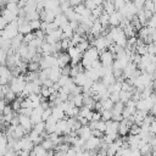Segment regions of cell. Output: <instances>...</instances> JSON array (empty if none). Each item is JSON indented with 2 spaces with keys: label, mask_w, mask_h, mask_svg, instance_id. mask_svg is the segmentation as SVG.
Segmentation results:
<instances>
[{
  "label": "cell",
  "mask_w": 156,
  "mask_h": 156,
  "mask_svg": "<svg viewBox=\"0 0 156 156\" xmlns=\"http://www.w3.org/2000/svg\"><path fill=\"white\" fill-rule=\"evenodd\" d=\"M26 84H27V82H26V79H24V76L21 74V76H18V77H16V78H12V80L10 82V87H9V88H10L16 95H21V93L23 91Z\"/></svg>",
  "instance_id": "obj_1"
},
{
  "label": "cell",
  "mask_w": 156,
  "mask_h": 156,
  "mask_svg": "<svg viewBox=\"0 0 156 156\" xmlns=\"http://www.w3.org/2000/svg\"><path fill=\"white\" fill-rule=\"evenodd\" d=\"M17 34H18V24H17V20L13 21V22H11V23H9V24L6 26V28L0 33V35H1L2 38L7 39V40L13 39Z\"/></svg>",
  "instance_id": "obj_2"
},
{
  "label": "cell",
  "mask_w": 156,
  "mask_h": 156,
  "mask_svg": "<svg viewBox=\"0 0 156 156\" xmlns=\"http://www.w3.org/2000/svg\"><path fill=\"white\" fill-rule=\"evenodd\" d=\"M113 58H115V56L108 50H105V51L100 52V56H99V61L101 62L102 67H110V66H112V63L115 61Z\"/></svg>",
  "instance_id": "obj_3"
},
{
  "label": "cell",
  "mask_w": 156,
  "mask_h": 156,
  "mask_svg": "<svg viewBox=\"0 0 156 156\" xmlns=\"http://www.w3.org/2000/svg\"><path fill=\"white\" fill-rule=\"evenodd\" d=\"M77 136L80 138V139H83L84 141H87L91 136V129L89 128V126L88 124L87 126H82L78 129V132H77Z\"/></svg>",
  "instance_id": "obj_4"
},
{
  "label": "cell",
  "mask_w": 156,
  "mask_h": 156,
  "mask_svg": "<svg viewBox=\"0 0 156 156\" xmlns=\"http://www.w3.org/2000/svg\"><path fill=\"white\" fill-rule=\"evenodd\" d=\"M61 77V68L57 66H54L49 69V79L54 83H57L58 78Z\"/></svg>",
  "instance_id": "obj_5"
},
{
  "label": "cell",
  "mask_w": 156,
  "mask_h": 156,
  "mask_svg": "<svg viewBox=\"0 0 156 156\" xmlns=\"http://www.w3.org/2000/svg\"><path fill=\"white\" fill-rule=\"evenodd\" d=\"M122 18H123V17L121 16V13H119L118 11H116V12H113L112 15H110L108 24H110L111 27H119V23H121Z\"/></svg>",
  "instance_id": "obj_6"
},
{
  "label": "cell",
  "mask_w": 156,
  "mask_h": 156,
  "mask_svg": "<svg viewBox=\"0 0 156 156\" xmlns=\"http://www.w3.org/2000/svg\"><path fill=\"white\" fill-rule=\"evenodd\" d=\"M0 78H6V79H9V82H11L13 78L11 74V69L6 66H0Z\"/></svg>",
  "instance_id": "obj_7"
},
{
  "label": "cell",
  "mask_w": 156,
  "mask_h": 156,
  "mask_svg": "<svg viewBox=\"0 0 156 156\" xmlns=\"http://www.w3.org/2000/svg\"><path fill=\"white\" fill-rule=\"evenodd\" d=\"M18 33H21L22 35H27L29 33H32V28L29 26V22H24L18 24Z\"/></svg>",
  "instance_id": "obj_8"
},
{
  "label": "cell",
  "mask_w": 156,
  "mask_h": 156,
  "mask_svg": "<svg viewBox=\"0 0 156 156\" xmlns=\"http://www.w3.org/2000/svg\"><path fill=\"white\" fill-rule=\"evenodd\" d=\"M102 9H104V12H106L108 16L112 15L113 12H116L115 6H113V1H105V2H102Z\"/></svg>",
  "instance_id": "obj_9"
},
{
  "label": "cell",
  "mask_w": 156,
  "mask_h": 156,
  "mask_svg": "<svg viewBox=\"0 0 156 156\" xmlns=\"http://www.w3.org/2000/svg\"><path fill=\"white\" fill-rule=\"evenodd\" d=\"M54 22L56 23V26H57L58 28H61L62 26H65L66 23H68V20H67V17L63 15V12H62V13H60V15H57V16L55 17Z\"/></svg>",
  "instance_id": "obj_10"
},
{
  "label": "cell",
  "mask_w": 156,
  "mask_h": 156,
  "mask_svg": "<svg viewBox=\"0 0 156 156\" xmlns=\"http://www.w3.org/2000/svg\"><path fill=\"white\" fill-rule=\"evenodd\" d=\"M132 96H133L132 91H123V90L119 91V101L123 104H127L132 99Z\"/></svg>",
  "instance_id": "obj_11"
},
{
  "label": "cell",
  "mask_w": 156,
  "mask_h": 156,
  "mask_svg": "<svg viewBox=\"0 0 156 156\" xmlns=\"http://www.w3.org/2000/svg\"><path fill=\"white\" fill-rule=\"evenodd\" d=\"M123 108H124V104L123 102H121V101H118V102H116L115 105H113V107H112V116H117V115H122V111H123Z\"/></svg>",
  "instance_id": "obj_12"
},
{
  "label": "cell",
  "mask_w": 156,
  "mask_h": 156,
  "mask_svg": "<svg viewBox=\"0 0 156 156\" xmlns=\"http://www.w3.org/2000/svg\"><path fill=\"white\" fill-rule=\"evenodd\" d=\"M32 130H34L35 133H38L39 135H41L44 132H45V122H39V123H37V124H34L33 126V128H32Z\"/></svg>",
  "instance_id": "obj_13"
},
{
  "label": "cell",
  "mask_w": 156,
  "mask_h": 156,
  "mask_svg": "<svg viewBox=\"0 0 156 156\" xmlns=\"http://www.w3.org/2000/svg\"><path fill=\"white\" fill-rule=\"evenodd\" d=\"M41 146H43V149L44 150H46V151H51L54 147H55V145H54V143L50 140V139H44L43 141H41V144H40Z\"/></svg>",
  "instance_id": "obj_14"
},
{
  "label": "cell",
  "mask_w": 156,
  "mask_h": 156,
  "mask_svg": "<svg viewBox=\"0 0 156 156\" xmlns=\"http://www.w3.org/2000/svg\"><path fill=\"white\" fill-rule=\"evenodd\" d=\"M72 102H73V105L76 106V107H82L83 106V94H79V95H76V96H73V99L71 100Z\"/></svg>",
  "instance_id": "obj_15"
},
{
  "label": "cell",
  "mask_w": 156,
  "mask_h": 156,
  "mask_svg": "<svg viewBox=\"0 0 156 156\" xmlns=\"http://www.w3.org/2000/svg\"><path fill=\"white\" fill-rule=\"evenodd\" d=\"M100 113H101V121L107 122V121L112 119V111L111 110H102Z\"/></svg>",
  "instance_id": "obj_16"
},
{
  "label": "cell",
  "mask_w": 156,
  "mask_h": 156,
  "mask_svg": "<svg viewBox=\"0 0 156 156\" xmlns=\"http://www.w3.org/2000/svg\"><path fill=\"white\" fill-rule=\"evenodd\" d=\"M100 104H101V107H102V110H112V107H113V102L110 100V99H106V100H101L100 101Z\"/></svg>",
  "instance_id": "obj_17"
},
{
  "label": "cell",
  "mask_w": 156,
  "mask_h": 156,
  "mask_svg": "<svg viewBox=\"0 0 156 156\" xmlns=\"http://www.w3.org/2000/svg\"><path fill=\"white\" fill-rule=\"evenodd\" d=\"M29 26H30V28H32V30H38V29H40V26H41V21L40 20H34V21H30L29 22Z\"/></svg>",
  "instance_id": "obj_18"
},
{
  "label": "cell",
  "mask_w": 156,
  "mask_h": 156,
  "mask_svg": "<svg viewBox=\"0 0 156 156\" xmlns=\"http://www.w3.org/2000/svg\"><path fill=\"white\" fill-rule=\"evenodd\" d=\"M71 46H72V44H71V40L69 39H62L61 40V49L63 51H67L68 48H71Z\"/></svg>",
  "instance_id": "obj_19"
},
{
  "label": "cell",
  "mask_w": 156,
  "mask_h": 156,
  "mask_svg": "<svg viewBox=\"0 0 156 156\" xmlns=\"http://www.w3.org/2000/svg\"><path fill=\"white\" fill-rule=\"evenodd\" d=\"M51 113H52V110L49 107V108H46V110H44V112H43V116H41V121L43 122H45L50 116H51Z\"/></svg>",
  "instance_id": "obj_20"
},
{
  "label": "cell",
  "mask_w": 156,
  "mask_h": 156,
  "mask_svg": "<svg viewBox=\"0 0 156 156\" xmlns=\"http://www.w3.org/2000/svg\"><path fill=\"white\" fill-rule=\"evenodd\" d=\"M68 80H69V77H66V76H61V77L58 78V80H57V84H58V85L62 88V87H63V85H65V84H66Z\"/></svg>",
  "instance_id": "obj_21"
},
{
  "label": "cell",
  "mask_w": 156,
  "mask_h": 156,
  "mask_svg": "<svg viewBox=\"0 0 156 156\" xmlns=\"http://www.w3.org/2000/svg\"><path fill=\"white\" fill-rule=\"evenodd\" d=\"M100 119H101V113H100V112H95V111H93L90 122H96V121H100Z\"/></svg>",
  "instance_id": "obj_22"
},
{
  "label": "cell",
  "mask_w": 156,
  "mask_h": 156,
  "mask_svg": "<svg viewBox=\"0 0 156 156\" xmlns=\"http://www.w3.org/2000/svg\"><path fill=\"white\" fill-rule=\"evenodd\" d=\"M7 24H9V23H7V21H6V20L0 15V33L6 28V26H7Z\"/></svg>",
  "instance_id": "obj_23"
},
{
  "label": "cell",
  "mask_w": 156,
  "mask_h": 156,
  "mask_svg": "<svg viewBox=\"0 0 156 156\" xmlns=\"http://www.w3.org/2000/svg\"><path fill=\"white\" fill-rule=\"evenodd\" d=\"M13 111H12V107H11V105H6L5 107H4V110H2V116H6V115H10V113H12Z\"/></svg>",
  "instance_id": "obj_24"
},
{
  "label": "cell",
  "mask_w": 156,
  "mask_h": 156,
  "mask_svg": "<svg viewBox=\"0 0 156 156\" xmlns=\"http://www.w3.org/2000/svg\"><path fill=\"white\" fill-rule=\"evenodd\" d=\"M154 4V13H156V1H152Z\"/></svg>",
  "instance_id": "obj_25"
},
{
  "label": "cell",
  "mask_w": 156,
  "mask_h": 156,
  "mask_svg": "<svg viewBox=\"0 0 156 156\" xmlns=\"http://www.w3.org/2000/svg\"><path fill=\"white\" fill-rule=\"evenodd\" d=\"M152 156H156V154H152Z\"/></svg>",
  "instance_id": "obj_26"
}]
</instances>
